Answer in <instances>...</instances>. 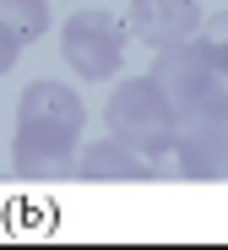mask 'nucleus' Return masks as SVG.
<instances>
[{
  "instance_id": "obj_3",
  "label": "nucleus",
  "mask_w": 228,
  "mask_h": 250,
  "mask_svg": "<svg viewBox=\"0 0 228 250\" xmlns=\"http://www.w3.org/2000/svg\"><path fill=\"white\" fill-rule=\"evenodd\" d=\"M125 22L114 11H71V22L60 27V55L82 82H109L125 60Z\"/></svg>"
},
{
  "instance_id": "obj_10",
  "label": "nucleus",
  "mask_w": 228,
  "mask_h": 250,
  "mask_svg": "<svg viewBox=\"0 0 228 250\" xmlns=\"http://www.w3.org/2000/svg\"><path fill=\"white\" fill-rule=\"evenodd\" d=\"M190 44H196V55H201L212 71H223V76H228V6H223V11H212L207 22H196Z\"/></svg>"
},
{
  "instance_id": "obj_9",
  "label": "nucleus",
  "mask_w": 228,
  "mask_h": 250,
  "mask_svg": "<svg viewBox=\"0 0 228 250\" xmlns=\"http://www.w3.org/2000/svg\"><path fill=\"white\" fill-rule=\"evenodd\" d=\"M0 27L22 44L49 33V0H0Z\"/></svg>"
},
{
  "instance_id": "obj_2",
  "label": "nucleus",
  "mask_w": 228,
  "mask_h": 250,
  "mask_svg": "<svg viewBox=\"0 0 228 250\" xmlns=\"http://www.w3.org/2000/svg\"><path fill=\"white\" fill-rule=\"evenodd\" d=\"M147 76L163 87L174 120H228V76L212 71V65L196 55V44L158 49V60H152Z\"/></svg>"
},
{
  "instance_id": "obj_7",
  "label": "nucleus",
  "mask_w": 228,
  "mask_h": 250,
  "mask_svg": "<svg viewBox=\"0 0 228 250\" xmlns=\"http://www.w3.org/2000/svg\"><path fill=\"white\" fill-rule=\"evenodd\" d=\"M76 180H98V185H142V180H158V163L142 158L136 147L114 142V136H98V142H87L76 147Z\"/></svg>"
},
{
  "instance_id": "obj_11",
  "label": "nucleus",
  "mask_w": 228,
  "mask_h": 250,
  "mask_svg": "<svg viewBox=\"0 0 228 250\" xmlns=\"http://www.w3.org/2000/svg\"><path fill=\"white\" fill-rule=\"evenodd\" d=\"M17 55H22V38H11L6 27H0V76H6V71L17 65Z\"/></svg>"
},
{
  "instance_id": "obj_1",
  "label": "nucleus",
  "mask_w": 228,
  "mask_h": 250,
  "mask_svg": "<svg viewBox=\"0 0 228 250\" xmlns=\"http://www.w3.org/2000/svg\"><path fill=\"white\" fill-rule=\"evenodd\" d=\"M104 125H109L114 142L163 163L174 152V125L179 120H174V109H168V98L152 76H125V82H114V93L104 104Z\"/></svg>"
},
{
  "instance_id": "obj_8",
  "label": "nucleus",
  "mask_w": 228,
  "mask_h": 250,
  "mask_svg": "<svg viewBox=\"0 0 228 250\" xmlns=\"http://www.w3.org/2000/svg\"><path fill=\"white\" fill-rule=\"evenodd\" d=\"M11 169L22 180H71L76 174V136H55V131H22L11 142Z\"/></svg>"
},
{
  "instance_id": "obj_6",
  "label": "nucleus",
  "mask_w": 228,
  "mask_h": 250,
  "mask_svg": "<svg viewBox=\"0 0 228 250\" xmlns=\"http://www.w3.org/2000/svg\"><path fill=\"white\" fill-rule=\"evenodd\" d=\"M196 22H201L196 0H130L125 38H136V44H147L158 55V49H174V44H190Z\"/></svg>"
},
{
  "instance_id": "obj_5",
  "label": "nucleus",
  "mask_w": 228,
  "mask_h": 250,
  "mask_svg": "<svg viewBox=\"0 0 228 250\" xmlns=\"http://www.w3.org/2000/svg\"><path fill=\"white\" fill-rule=\"evenodd\" d=\"M168 158L179 180H228V120H179Z\"/></svg>"
},
{
  "instance_id": "obj_4",
  "label": "nucleus",
  "mask_w": 228,
  "mask_h": 250,
  "mask_svg": "<svg viewBox=\"0 0 228 250\" xmlns=\"http://www.w3.org/2000/svg\"><path fill=\"white\" fill-rule=\"evenodd\" d=\"M17 125H22V131L82 136V125H87V104H82V93L65 87V82L38 76V82H27L22 98H17Z\"/></svg>"
}]
</instances>
